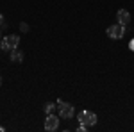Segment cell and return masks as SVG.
<instances>
[{
  "label": "cell",
  "mask_w": 134,
  "mask_h": 132,
  "mask_svg": "<svg viewBox=\"0 0 134 132\" xmlns=\"http://www.w3.org/2000/svg\"><path fill=\"white\" fill-rule=\"evenodd\" d=\"M0 84H2V77H0Z\"/></svg>",
  "instance_id": "12"
},
{
  "label": "cell",
  "mask_w": 134,
  "mask_h": 132,
  "mask_svg": "<svg viewBox=\"0 0 134 132\" xmlns=\"http://www.w3.org/2000/svg\"><path fill=\"white\" fill-rule=\"evenodd\" d=\"M11 61L13 62H21L23 61V54H21L20 48H14V50L11 52Z\"/></svg>",
  "instance_id": "7"
},
{
  "label": "cell",
  "mask_w": 134,
  "mask_h": 132,
  "mask_svg": "<svg viewBox=\"0 0 134 132\" xmlns=\"http://www.w3.org/2000/svg\"><path fill=\"white\" fill-rule=\"evenodd\" d=\"M77 120H79V123L81 125H86V127H93L95 123H97V114L91 111H81L79 112V116H77Z\"/></svg>",
  "instance_id": "1"
},
{
  "label": "cell",
  "mask_w": 134,
  "mask_h": 132,
  "mask_svg": "<svg viewBox=\"0 0 134 132\" xmlns=\"http://www.w3.org/2000/svg\"><path fill=\"white\" fill-rule=\"evenodd\" d=\"M5 25H7V23H5V18L0 14V27H5Z\"/></svg>",
  "instance_id": "9"
},
{
  "label": "cell",
  "mask_w": 134,
  "mask_h": 132,
  "mask_svg": "<svg viewBox=\"0 0 134 132\" xmlns=\"http://www.w3.org/2000/svg\"><path fill=\"white\" fill-rule=\"evenodd\" d=\"M124 34H125V25L116 23V25L107 27V36H109L111 39H120V38H124Z\"/></svg>",
  "instance_id": "4"
},
{
  "label": "cell",
  "mask_w": 134,
  "mask_h": 132,
  "mask_svg": "<svg viewBox=\"0 0 134 132\" xmlns=\"http://www.w3.org/2000/svg\"><path fill=\"white\" fill-rule=\"evenodd\" d=\"M18 43H20V36L13 34V36H5L2 39V50L4 52H13L14 48H18Z\"/></svg>",
  "instance_id": "2"
},
{
  "label": "cell",
  "mask_w": 134,
  "mask_h": 132,
  "mask_svg": "<svg viewBox=\"0 0 134 132\" xmlns=\"http://www.w3.org/2000/svg\"><path fill=\"white\" fill-rule=\"evenodd\" d=\"M116 18H118V23H120V25H129V21H131V13L125 11V9H120L118 14H116Z\"/></svg>",
  "instance_id": "6"
},
{
  "label": "cell",
  "mask_w": 134,
  "mask_h": 132,
  "mask_svg": "<svg viewBox=\"0 0 134 132\" xmlns=\"http://www.w3.org/2000/svg\"><path fill=\"white\" fill-rule=\"evenodd\" d=\"M54 107H55L54 104H45V107H43V109H45V112H47V114H50V112L54 111Z\"/></svg>",
  "instance_id": "8"
},
{
  "label": "cell",
  "mask_w": 134,
  "mask_h": 132,
  "mask_svg": "<svg viewBox=\"0 0 134 132\" xmlns=\"http://www.w3.org/2000/svg\"><path fill=\"white\" fill-rule=\"evenodd\" d=\"M57 129H59V118L54 116L50 112V114L47 116V120H45V130L52 132V130H57Z\"/></svg>",
  "instance_id": "5"
},
{
  "label": "cell",
  "mask_w": 134,
  "mask_h": 132,
  "mask_svg": "<svg viewBox=\"0 0 134 132\" xmlns=\"http://www.w3.org/2000/svg\"><path fill=\"white\" fill-rule=\"evenodd\" d=\"M129 48L134 52V39H131V43H129Z\"/></svg>",
  "instance_id": "11"
},
{
  "label": "cell",
  "mask_w": 134,
  "mask_h": 132,
  "mask_svg": "<svg viewBox=\"0 0 134 132\" xmlns=\"http://www.w3.org/2000/svg\"><path fill=\"white\" fill-rule=\"evenodd\" d=\"M0 39H2V34H0Z\"/></svg>",
  "instance_id": "13"
},
{
  "label": "cell",
  "mask_w": 134,
  "mask_h": 132,
  "mask_svg": "<svg viewBox=\"0 0 134 132\" xmlns=\"http://www.w3.org/2000/svg\"><path fill=\"white\" fill-rule=\"evenodd\" d=\"M20 29H21L23 32H27V31H29V25H27V23H21V25H20Z\"/></svg>",
  "instance_id": "10"
},
{
  "label": "cell",
  "mask_w": 134,
  "mask_h": 132,
  "mask_svg": "<svg viewBox=\"0 0 134 132\" xmlns=\"http://www.w3.org/2000/svg\"><path fill=\"white\" fill-rule=\"evenodd\" d=\"M57 105H59V116L64 118V120H70L73 118V114H75V109H73L72 104H68V102H57Z\"/></svg>",
  "instance_id": "3"
}]
</instances>
